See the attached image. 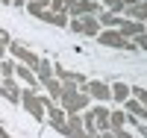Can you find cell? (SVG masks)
Masks as SVG:
<instances>
[{"instance_id": "7", "label": "cell", "mask_w": 147, "mask_h": 138, "mask_svg": "<svg viewBox=\"0 0 147 138\" xmlns=\"http://www.w3.org/2000/svg\"><path fill=\"white\" fill-rule=\"evenodd\" d=\"M82 91L88 94V97H94V100H100V103H106V100H112V88H109L106 82H85L82 85Z\"/></svg>"}, {"instance_id": "16", "label": "cell", "mask_w": 147, "mask_h": 138, "mask_svg": "<svg viewBox=\"0 0 147 138\" xmlns=\"http://www.w3.org/2000/svg\"><path fill=\"white\" fill-rule=\"evenodd\" d=\"M127 12H129L132 21H147V0H138V3L127 6Z\"/></svg>"}, {"instance_id": "31", "label": "cell", "mask_w": 147, "mask_h": 138, "mask_svg": "<svg viewBox=\"0 0 147 138\" xmlns=\"http://www.w3.org/2000/svg\"><path fill=\"white\" fill-rule=\"evenodd\" d=\"M144 35H147V24H144Z\"/></svg>"}, {"instance_id": "6", "label": "cell", "mask_w": 147, "mask_h": 138, "mask_svg": "<svg viewBox=\"0 0 147 138\" xmlns=\"http://www.w3.org/2000/svg\"><path fill=\"white\" fill-rule=\"evenodd\" d=\"M9 50H12V56H15V59L21 62V65H27V68H35V65H38V56H35V53H32V50H30L27 44L12 41V44H9Z\"/></svg>"}, {"instance_id": "13", "label": "cell", "mask_w": 147, "mask_h": 138, "mask_svg": "<svg viewBox=\"0 0 147 138\" xmlns=\"http://www.w3.org/2000/svg\"><path fill=\"white\" fill-rule=\"evenodd\" d=\"M124 106H127V115H129V118H136V120H147V109L138 103V100H124Z\"/></svg>"}, {"instance_id": "1", "label": "cell", "mask_w": 147, "mask_h": 138, "mask_svg": "<svg viewBox=\"0 0 147 138\" xmlns=\"http://www.w3.org/2000/svg\"><path fill=\"white\" fill-rule=\"evenodd\" d=\"M59 106H62L65 115H80L88 106V94L77 85H62V97H59Z\"/></svg>"}, {"instance_id": "25", "label": "cell", "mask_w": 147, "mask_h": 138, "mask_svg": "<svg viewBox=\"0 0 147 138\" xmlns=\"http://www.w3.org/2000/svg\"><path fill=\"white\" fill-rule=\"evenodd\" d=\"M136 47H141V50H147V35H138V38H136Z\"/></svg>"}, {"instance_id": "14", "label": "cell", "mask_w": 147, "mask_h": 138, "mask_svg": "<svg viewBox=\"0 0 147 138\" xmlns=\"http://www.w3.org/2000/svg\"><path fill=\"white\" fill-rule=\"evenodd\" d=\"M15 77H18V79H24L30 88H35V85H38V79H35V71H32V68H27V65H15Z\"/></svg>"}, {"instance_id": "3", "label": "cell", "mask_w": 147, "mask_h": 138, "mask_svg": "<svg viewBox=\"0 0 147 138\" xmlns=\"http://www.w3.org/2000/svg\"><path fill=\"white\" fill-rule=\"evenodd\" d=\"M97 12H100V3H97V0H68V6H65V15H71V18L97 15Z\"/></svg>"}, {"instance_id": "9", "label": "cell", "mask_w": 147, "mask_h": 138, "mask_svg": "<svg viewBox=\"0 0 147 138\" xmlns=\"http://www.w3.org/2000/svg\"><path fill=\"white\" fill-rule=\"evenodd\" d=\"M118 32L124 35V38H129V41H136L138 35H144V24H141V21H121V27H118Z\"/></svg>"}, {"instance_id": "27", "label": "cell", "mask_w": 147, "mask_h": 138, "mask_svg": "<svg viewBox=\"0 0 147 138\" xmlns=\"http://www.w3.org/2000/svg\"><path fill=\"white\" fill-rule=\"evenodd\" d=\"M138 135H141V138H147V127H138Z\"/></svg>"}, {"instance_id": "29", "label": "cell", "mask_w": 147, "mask_h": 138, "mask_svg": "<svg viewBox=\"0 0 147 138\" xmlns=\"http://www.w3.org/2000/svg\"><path fill=\"white\" fill-rule=\"evenodd\" d=\"M0 3H6V6H9V3H12V0H0Z\"/></svg>"}, {"instance_id": "21", "label": "cell", "mask_w": 147, "mask_h": 138, "mask_svg": "<svg viewBox=\"0 0 147 138\" xmlns=\"http://www.w3.org/2000/svg\"><path fill=\"white\" fill-rule=\"evenodd\" d=\"M9 44H12V38H9V32H6V30H0V59L6 56V50H9Z\"/></svg>"}, {"instance_id": "4", "label": "cell", "mask_w": 147, "mask_h": 138, "mask_svg": "<svg viewBox=\"0 0 147 138\" xmlns=\"http://www.w3.org/2000/svg\"><path fill=\"white\" fill-rule=\"evenodd\" d=\"M21 103L35 120H44V106H41L38 94H35V88H21Z\"/></svg>"}, {"instance_id": "32", "label": "cell", "mask_w": 147, "mask_h": 138, "mask_svg": "<svg viewBox=\"0 0 147 138\" xmlns=\"http://www.w3.org/2000/svg\"><path fill=\"white\" fill-rule=\"evenodd\" d=\"M6 138H12V135H6Z\"/></svg>"}, {"instance_id": "17", "label": "cell", "mask_w": 147, "mask_h": 138, "mask_svg": "<svg viewBox=\"0 0 147 138\" xmlns=\"http://www.w3.org/2000/svg\"><path fill=\"white\" fill-rule=\"evenodd\" d=\"M124 123H127V112H109V132L124 129Z\"/></svg>"}, {"instance_id": "20", "label": "cell", "mask_w": 147, "mask_h": 138, "mask_svg": "<svg viewBox=\"0 0 147 138\" xmlns=\"http://www.w3.org/2000/svg\"><path fill=\"white\" fill-rule=\"evenodd\" d=\"M0 77H3V79H12V77H15V62H9V59L0 62Z\"/></svg>"}, {"instance_id": "22", "label": "cell", "mask_w": 147, "mask_h": 138, "mask_svg": "<svg viewBox=\"0 0 147 138\" xmlns=\"http://www.w3.org/2000/svg\"><path fill=\"white\" fill-rule=\"evenodd\" d=\"M129 94H136V100L147 109V88H129Z\"/></svg>"}, {"instance_id": "19", "label": "cell", "mask_w": 147, "mask_h": 138, "mask_svg": "<svg viewBox=\"0 0 147 138\" xmlns=\"http://www.w3.org/2000/svg\"><path fill=\"white\" fill-rule=\"evenodd\" d=\"M41 85H44L47 91H50V100H53V103H56L59 97H62V82H59L56 77H53V79H47V82H41Z\"/></svg>"}, {"instance_id": "5", "label": "cell", "mask_w": 147, "mask_h": 138, "mask_svg": "<svg viewBox=\"0 0 147 138\" xmlns=\"http://www.w3.org/2000/svg\"><path fill=\"white\" fill-rule=\"evenodd\" d=\"M100 44H106V47H115V50H136V41H129V38H124L118 30H103L100 35Z\"/></svg>"}, {"instance_id": "2", "label": "cell", "mask_w": 147, "mask_h": 138, "mask_svg": "<svg viewBox=\"0 0 147 138\" xmlns=\"http://www.w3.org/2000/svg\"><path fill=\"white\" fill-rule=\"evenodd\" d=\"M68 27L74 32H80V35H100V21H97V15L74 18V21H68Z\"/></svg>"}, {"instance_id": "8", "label": "cell", "mask_w": 147, "mask_h": 138, "mask_svg": "<svg viewBox=\"0 0 147 138\" xmlns=\"http://www.w3.org/2000/svg\"><path fill=\"white\" fill-rule=\"evenodd\" d=\"M62 135H68V138H94V135L85 132L80 115H68V123H65V132H62Z\"/></svg>"}, {"instance_id": "28", "label": "cell", "mask_w": 147, "mask_h": 138, "mask_svg": "<svg viewBox=\"0 0 147 138\" xmlns=\"http://www.w3.org/2000/svg\"><path fill=\"white\" fill-rule=\"evenodd\" d=\"M97 138H115L112 132H100V135H97Z\"/></svg>"}, {"instance_id": "18", "label": "cell", "mask_w": 147, "mask_h": 138, "mask_svg": "<svg viewBox=\"0 0 147 138\" xmlns=\"http://www.w3.org/2000/svg\"><path fill=\"white\" fill-rule=\"evenodd\" d=\"M112 100H118V103L129 100V85H127V82H115V85H112Z\"/></svg>"}, {"instance_id": "11", "label": "cell", "mask_w": 147, "mask_h": 138, "mask_svg": "<svg viewBox=\"0 0 147 138\" xmlns=\"http://www.w3.org/2000/svg\"><path fill=\"white\" fill-rule=\"evenodd\" d=\"M91 115H94L97 135H100V132H109V109H106V106H94V109H91Z\"/></svg>"}, {"instance_id": "30", "label": "cell", "mask_w": 147, "mask_h": 138, "mask_svg": "<svg viewBox=\"0 0 147 138\" xmlns=\"http://www.w3.org/2000/svg\"><path fill=\"white\" fill-rule=\"evenodd\" d=\"M132 3H138V0H129V6H132Z\"/></svg>"}, {"instance_id": "23", "label": "cell", "mask_w": 147, "mask_h": 138, "mask_svg": "<svg viewBox=\"0 0 147 138\" xmlns=\"http://www.w3.org/2000/svg\"><path fill=\"white\" fill-rule=\"evenodd\" d=\"M50 12H56V15H62V12H65V6H68V0H50Z\"/></svg>"}, {"instance_id": "26", "label": "cell", "mask_w": 147, "mask_h": 138, "mask_svg": "<svg viewBox=\"0 0 147 138\" xmlns=\"http://www.w3.org/2000/svg\"><path fill=\"white\" fill-rule=\"evenodd\" d=\"M12 6H18V9H24V6H27V0H12Z\"/></svg>"}, {"instance_id": "15", "label": "cell", "mask_w": 147, "mask_h": 138, "mask_svg": "<svg viewBox=\"0 0 147 138\" xmlns=\"http://www.w3.org/2000/svg\"><path fill=\"white\" fill-rule=\"evenodd\" d=\"M97 21H100V27H106V30H118L124 18H118L115 12H100V15H97Z\"/></svg>"}, {"instance_id": "12", "label": "cell", "mask_w": 147, "mask_h": 138, "mask_svg": "<svg viewBox=\"0 0 147 138\" xmlns=\"http://www.w3.org/2000/svg\"><path fill=\"white\" fill-rule=\"evenodd\" d=\"M32 71H35V79H38V82H47V79H53V65H50L47 59H38V65H35Z\"/></svg>"}, {"instance_id": "24", "label": "cell", "mask_w": 147, "mask_h": 138, "mask_svg": "<svg viewBox=\"0 0 147 138\" xmlns=\"http://www.w3.org/2000/svg\"><path fill=\"white\" fill-rule=\"evenodd\" d=\"M27 6H35V9H47L50 0H27Z\"/></svg>"}, {"instance_id": "10", "label": "cell", "mask_w": 147, "mask_h": 138, "mask_svg": "<svg viewBox=\"0 0 147 138\" xmlns=\"http://www.w3.org/2000/svg\"><path fill=\"white\" fill-rule=\"evenodd\" d=\"M0 97L9 100V103H21V88L15 79H3V85H0Z\"/></svg>"}]
</instances>
